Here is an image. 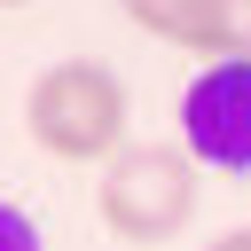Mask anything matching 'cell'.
<instances>
[{
	"instance_id": "obj_1",
	"label": "cell",
	"mask_w": 251,
	"mask_h": 251,
	"mask_svg": "<svg viewBox=\"0 0 251 251\" xmlns=\"http://www.w3.org/2000/svg\"><path fill=\"white\" fill-rule=\"evenodd\" d=\"M24 133L63 165H110L126 149V78L94 55H63L24 94Z\"/></svg>"
},
{
	"instance_id": "obj_8",
	"label": "cell",
	"mask_w": 251,
	"mask_h": 251,
	"mask_svg": "<svg viewBox=\"0 0 251 251\" xmlns=\"http://www.w3.org/2000/svg\"><path fill=\"white\" fill-rule=\"evenodd\" d=\"M0 8H31V0H0Z\"/></svg>"
},
{
	"instance_id": "obj_3",
	"label": "cell",
	"mask_w": 251,
	"mask_h": 251,
	"mask_svg": "<svg viewBox=\"0 0 251 251\" xmlns=\"http://www.w3.org/2000/svg\"><path fill=\"white\" fill-rule=\"evenodd\" d=\"M180 149L196 173H251V55L196 63L180 86Z\"/></svg>"
},
{
	"instance_id": "obj_5",
	"label": "cell",
	"mask_w": 251,
	"mask_h": 251,
	"mask_svg": "<svg viewBox=\"0 0 251 251\" xmlns=\"http://www.w3.org/2000/svg\"><path fill=\"white\" fill-rule=\"evenodd\" d=\"M0 251H47V243H39V220H31L24 204H0Z\"/></svg>"
},
{
	"instance_id": "obj_4",
	"label": "cell",
	"mask_w": 251,
	"mask_h": 251,
	"mask_svg": "<svg viewBox=\"0 0 251 251\" xmlns=\"http://www.w3.org/2000/svg\"><path fill=\"white\" fill-rule=\"evenodd\" d=\"M118 8L165 47H188L196 63L251 55V0H118Z\"/></svg>"
},
{
	"instance_id": "obj_2",
	"label": "cell",
	"mask_w": 251,
	"mask_h": 251,
	"mask_svg": "<svg viewBox=\"0 0 251 251\" xmlns=\"http://www.w3.org/2000/svg\"><path fill=\"white\" fill-rule=\"evenodd\" d=\"M94 212L118 243H173L188 220H196V157L180 141H126L102 180H94Z\"/></svg>"
},
{
	"instance_id": "obj_7",
	"label": "cell",
	"mask_w": 251,
	"mask_h": 251,
	"mask_svg": "<svg viewBox=\"0 0 251 251\" xmlns=\"http://www.w3.org/2000/svg\"><path fill=\"white\" fill-rule=\"evenodd\" d=\"M212 251H235V235H220V243H212Z\"/></svg>"
},
{
	"instance_id": "obj_6",
	"label": "cell",
	"mask_w": 251,
	"mask_h": 251,
	"mask_svg": "<svg viewBox=\"0 0 251 251\" xmlns=\"http://www.w3.org/2000/svg\"><path fill=\"white\" fill-rule=\"evenodd\" d=\"M235 251H251V227H235Z\"/></svg>"
}]
</instances>
